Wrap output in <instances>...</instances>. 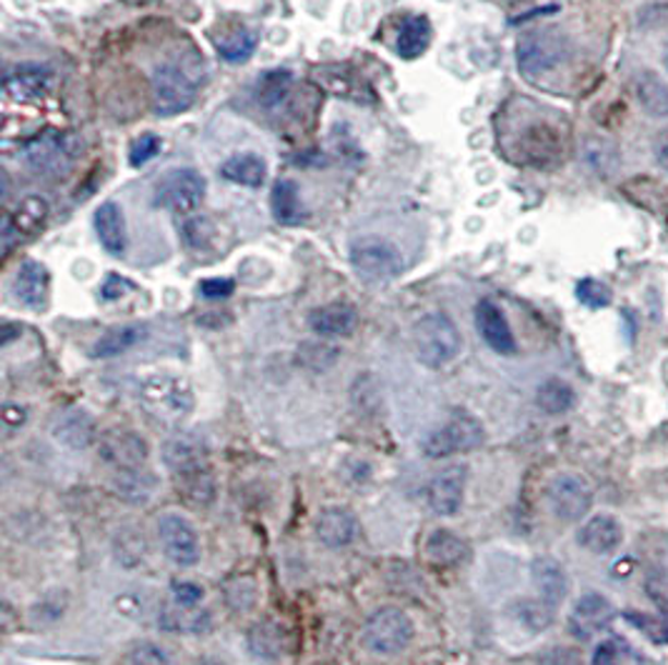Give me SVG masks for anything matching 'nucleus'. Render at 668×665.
I'll return each mask as SVG.
<instances>
[{
  "instance_id": "412c9836",
  "label": "nucleus",
  "mask_w": 668,
  "mask_h": 665,
  "mask_svg": "<svg viewBox=\"0 0 668 665\" xmlns=\"http://www.w3.org/2000/svg\"><path fill=\"white\" fill-rule=\"evenodd\" d=\"M308 325L321 339H346L356 331L358 313L354 306L348 304H329L311 310L308 316Z\"/></svg>"
},
{
  "instance_id": "423d86ee",
  "label": "nucleus",
  "mask_w": 668,
  "mask_h": 665,
  "mask_svg": "<svg viewBox=\"0 0 668 665\" xmlns=\"http://www.w3.org/2000/svg\"><path fill=\"white\" fill-rule=\"evenodd\" d=\"M348 258L350 265L356 268V273H361L371 281H391L404 271V256L385 238L366 236L354 240Z\"/></svg>"
},
{
  "instance_id": "c03bdc74",
  "label": "nucleus",
  "mask_w": 668,
  "mask_h": 665,
  "mask_svg": "<svg viewBox=\"0 0 668 665\" xmlns=\"http://www.w3.org/2000/svg\"><path fill=\"white\" fill-rule=\"evenodd\" d=\"M183 236L191 248H205L213 238V226L205 218H188L183 223Z\"/></svg>"
},
{
  "instance_id": "8fccbe9b",
  "label": "nucleus",
  "mask_w": 668,
  "mask_h": 665,
  "mask_svg": "<svg viewBox=\"0 0 668 665\" xmlns=\"http://www.w3.org/2000/svg\"><path fill=\"white\" fill-rule=\"evenodd\" d=\"M654 155H656V163L658 168L668 173V128L666 131H661L656 135V143H654Z\"/></svg>"
},
{
  "instance_id": "37998d69",
  "label": "nucleus",
  "mask_w": 668,
  "mask_h": 665,
  "mask_svg": "<svg viewBox=\"0 0 668 665\" xmlns=\"http://www.w3.org/2000/svg\"><path fill=\"white\" fill-rule=\"evenodd\" d=\"M131 665H174V661L160 645L139 643L131 651Z\"/></svg>"
},
{
  "instance_id": "aec40b11",
  "label": "nucleus",
  "mask_w": 668,
  "mask_h": 665,
  "mask_svg": "<svg viewBox=\"0 0 668 665\" xmlns=\"http://www.w3.org/2000/svg\"><path fill=\"white\" fill-rule=\"evenodd\" d=\"M13 293L23 306L33 310H43L48 304L50 293V273L48 268L38 261H25L13 281Z\"/></svg>"
},
{
  "instance_id": "a18cd8bd",
  "label": "nucleus",
  "mask_w": 668,
  "mask_h": 665,
  "mask_svg": "<svg viewBox=\"0 0 668 665\" xmlns=\"http://www.w3.org/2000/svg\"><path fill=\"white\" fill-rule=\"evenodd\" d=\"M234 281L230 278H205L201 283V296L208 298V300H220V298H228L230 293H234Z\"/></svg>"
},
{
  "instance_id": "f704fd0d",
  "label": "nucleus",
  "mask_w": 668,
  "mask_h": 665,
  "mask_svg": "<svg viewBox=\"0 0 668 665\" xmlns=\"http://www.w3.org/2000/svg\"><path fill=\"white\" fill-rule=\"evenodd\" d=\"M338 356L341 351L336 345L325 341H306L301 343V348H298V363H301L303 368L313 370V373H325V370H331L336 366Z\"/></svg>"
},
{
  "instance_id": "7ed1b4c3",
  "label": "nucleus",
  "mask_w": 668,
  "mask_h": 665,
  "mask_svg": "<svg viewBox=\"0 0 668 665\" xmlns=\"http://www.w3.org/2000/svg\"><path fill=\"white\" fill-rule=\"evenodd\" d=\"M141 403L153 418L163 423H181L193 411V391L186 378L156 373L141 383Z\"/></svg>"
},
{
  "instance_id": "9d476101",
  "label": "nucleus",
  "mask_w": 668,
  "mask_h": 665,
  "mask_svg": "<svg viewBox=\"0 0 668 665\" xmlns=\"http://www.w3.org/2000/svg\"><path fill=\"white\" fill-rule=\"evenodd\" d=\"M158 541L170 563L193 568L201 560L199 533L181 513H163L158 518Z\"/></svg>"
},
{
  "instance_id": "6ab92c4d",
  "label": "nucleus",
  "mask_w": 668,
  "mask_h": 665,
  "mask_svg": "<svg viewBox=\"0 0 668 665\" xmlns=\"http://www.w3.org/2000/svg\"><path fill=\"white\" fill-rule=\"evenodd\" d=\"M315 535H319L323 546L329 548H346L356 541L358 521L348 508L329 506L323 508L319 521H315Z\"/></svg>"
},
{
  "instance_id": "72a5a7b5",
  "label": "nucleus",
  "mask_w": 668,
  "mask_h": 665,
  "mask_svg": "<svg viewBox=\"0 0 668 665\" xmlns=\"http://www.w3.org/2000/svg\"><path fill=\"white\" fill-rule=\"evenodd\" d=\"M50 83V71L40 66H23L15 73H8L5 91L8 95H23V98H38L46 93Z\"/></svg>"
},
{
  "instance_id": "a878e982",
  "label": "nucleus",
  "mask_w": 668,
  "mask_h": 665,
  "mask_svg": "<svg viewBox=\"0 0 668 665\" xmlns=\"http://www.w3.org/2000/svg\"><path fill=\"white\" fill-rule=\"evenodd\" d=\"M271 213L281 226H298L306 218L301 190H298L294 180H276V186L271 190Z\"/></svg>"
},
{
  "instance_id": "1a4fd4ad",
  "label": "nucleus",
  "mask_w": 668,
  "mask_h": 665,
  "mask_svg": "<svg viewBox=\"0 0 668 665\" xmlns=\"http://www.w3.org/2000/svg\"><path fill=\"white\" fill-rule=\"evenodd\" d=\"M546 500L559 521L578 523L584 521L591 506H594V494H591V486L581 475L561 473L548 483Z\"/></svg>"
},
{
  "instance_id": "f03ea898",
  "label": "nucleus",
  "mask_w": 668,
  "mask_h": 665,
  "mask_svg": "<svg viewBox=\"0 0 668 665\" xmlns=\"http://www.w3.org/2000/svg\"><path fill=\"white\" fill-rule=\"evenodd\" d=\"M416 358L428 368H443L458 358L464 339L456 323L445 313H431L421 318L414 328Z\"/></svg>"
},
{
  "instance_id": "4be33fe9",
  "label": "nucleus",
  "mask_w": 668,
  "mask_h": 665,
  "mask_svg": "<svg viewBox=\"0 0 668 665\" xmlns=\"http://www.w3.org/2000/svg\"><path fill=\"white\" fill-rule=\"evenodd\" d=\"M48 218V203L38 195H28L25 201L15 209L11 218H5L3 223V250L8 253L13 246V240H21V236H31L38 228H43V223Z\"/></svg>"
},
{
  "instance_id": "c85d7f7f",
  "label": "nucleus",
  "mask_w": 668,
  "mask_h": 665,
  "mask_svg": "<svg viewBox=\"0 0 668 665\" xmlns=\"http://www.w3.org/2000/svg\"><path fill=\"white\" fill-rule=\"evenodd\" d=\"M431 38H433V28L426 15H406L398 28V40H396L398 56L404 60L421 58L428 46H431Z\"/></svg>"
},
{
  "instance_id": "5701e85b",
  "label": "nucleus",
  "mask_w": 668,
  "mask_h": 665,
  "mask_svg": "<svg viewBox=\"0 0 668 665\" xmlns=\"http://www.w3.org/2000/svg\"><path fill=\"white\" fill-rule=\"evenodd\" d=\"M530 578L538 591V598L546 601L548 606L556 608L566 601L569 595V575L556 558H538L530 566Z\"/></svg>"
},
{
  "instance_id": "09e8293b",
  "label": "nucleus",
  "mask_w": 668,
  "mask_h": 665,
  "mask_svg": "<svg viewBox=\"0 0 668 665\" xmlns=\"http://www.w3.org/2000/svg\"><path fill=\"white\" fill-rule=\"evenodd\" d=\"M3 423H5V436H11L13 430L23 428V423H25V411H21L15 403H5V408H3Z\"/></svg>"
},
{
  "instance_id": "4468645a",
  "label": "nucleus",
  "mask_w": 668,
  "mask_h": 665,
  "mask_svg": "<svg viewBox=\"0 0 668 665\" xmlns=\"http://www.w3.org/2000/svg\"><path fill=\"white\" fill-rule=\"evenodd\" d=\"M163 463L174 478L208 468V448L195 434H176L163 443Z\"/></svg>"
},
{
  "instance_id": "dca6fc26",
  "label": "nucleus",
  "mask_w": 668,
  "mask_h": 665,
  "mask_svg": "<svg viewBox=\"0 0 668 665\" xmlns=\"http://www.w3.org/2000/svg\"><path fill=\"white\" fill-rule=\"evenodd\" d=\"M476 328L493 353H499V356L516 353V339H513L509 318L493 300H481L476 306Z\"/></svg>"
},
{
  "instance_id": "a211bd4d",
  "label": "nucleus",
  "mask_w": 668,
  "mask_h": 665,
  "mask_svg": "<svg viewBox=\"0 0 668 665\" xmlns=\"http://www.w3.org/2000/svg\"><path fill=\"white\" fill-rule=\"evenodd\" d=\"M621 541H623V529L619 518L608 513H598L594 518H588L578 531L581 548L596 553V556H608V553H613L621 546Z\"/></svg>"
},
{
  "instance_id": "393cba45",
  "label": "nucleus",
  "mask_w": 668,
  "mask_h": 665,
  "mask_svg": "<svg viewBox=\"0 0 668 665\" xmlns=\"http://www.w3.org/2000/svg\"><path fill=\"white\" fill-rule=\"evenodd\" d=\"M96 233L100 246L108 250L110 256H123L128 246V233H126V218L123 211L118 209L114 201L103 203L96 211Z\"/></svg>"
},
{
  "instance_id": "a19ab883",
  "label": "nucleus",
  "mask_w": 668,
  "mask_h": 665,
  "mask_svg": "<svg viewBox=\"0 0 668 665\" xmlns=\"http://www.w3.org/2000/svg\"><path fill=\"white\" fill-rule=\"evenodd\" d=\"M576 296L588 308H606L611 306V288L596 278H584L576 285Z\"/></svg>"
},
{
  "instance_id": "de8ad7c7",
  "label": "nucleus",
  "mask_w": 668,
  "mask_h": 665,
  "mask_svg": "<svg viewBox=\"0 0 668 665\" xmlns=\"http://www.w3.org/2000/svg\"><path fill=\"white\" fill-rule=\"evenodd\" d=\"M126 290H131V283H128L126 278H121V275H108V281L103 283V288H100L103 298H106V300L121 298Z\"/></svg>"
},
{
  "instance_id": "c9c22d12",
  "label": "nucleus",
  "mask_w": 668,
  "mask_h": 665,
  "mask_svg": "<svg viewBox=\"0 0 668 665\" xmlns=\"http://www.w3.org/2000/svg\"><path fill=\"white\" fill-rule=\"evenodd\" d=\"M553 610L541 598H524L513 603V618L518 620L521 626H526L534 630V633H541L548 626L553 624Z\"/></svg>"
},
{
  "instance_id": "e433bc0d",
  "label": "nucleus",
  "mask_w": 668,
  "mask_h": 665,
  "mask_svg": "<svg viewBox=\"0 0 668 665\" xmlns=\"http://www.w3.org/2000/svg\"><path fill=\"white\" fill-rule=\"evenodd\" d=\"M216 48L220 58L228 60V63H246V60L255 54V48H259V38H255V33L241 28L223 36L216 43Z\"/></svg>"
},
{
  "instance_id": "ddd939ff",
  "label": "nucleus",
  "mask_w": 668,
  "mask_h": 665,
  "mask_svg": "<svg viewBox=\"0 0 668 665\" xmlns=\"http://www.w3.org/2000/svg\"><path fill=\"white\" fill-rule=\"evenodd\" d=\"M466 483H468V468L464 463L449 465V468L436 473L426 490L431 511L441 518L456 515L461 511V506H464Z\"/></svg>"
},
{
  "instance_id": "cd10ccee",
  "label": "nucleus",
  "mask_w": 668,
  "mask_h": 665,
  "mask_svg": "<svg viewBox=\"0 0 668 665\" xmlns=\"http://www.w3.org/2000/svg\"><path fill=\"white\" fill-rule=\"evenodd\" d=\"M220 176L230 180V183L246 186V188H261L269 176V166L261 155L255 153H236L220 166Z\"/></svg>"
},
{
  "instance_id": "864d4df0",
  "label": "nucleus",
  "mask_w": 668,
  "mask_h": 665,
  "mask_svg": "<svg viewBox=\"0 0 668 665\" xmlns=\"http://www.w3.org/2000/svg\"><path fill=\"white\" fill-rule=\"evenodd\" d=\"M509 3H524V0H509Z\"/></svg>"
},
{
  "instance_id": "7c9ffc66",
  "label": "nucleus",
  "mask_w": 668,
  "mask_h": 665,
  "mask_svg": "<svg viewBox=\"0 0 668 665\" xmlns=\"http://www.w3.org/2000/svg\"><path fill=\"white\" fill-rule=\"evenodd\" d=\"M110 486L123 500H131V503H143L153 496L156 490V475L143 468L133 471H116L114 478H110Z\"/></svg>"
},
{
  "instance_id": "6e6552de",
  "label": "nucleus",
  "mask_w": 668,
  "mask_h": 665,
  "mask_svg": "<svg viewBox=\"0 0 668 665\" xmlns=\"http://www.w3.org/2000/svg\"><path fill=\"white\" fill-rule=\"evenodd\" d=\"M79 141L71 133H43L25 145V163L33 170L46 173V176H63L71 170L79 155Z\"/></svg>"
},
{
  "instance_id": "2eb2a0df",
  "label": "nucleus",
  "mask_w": 668,
  "mask_h": 665,
  "mask_svg": "<svg viewBox=\"0 0 668 665\" xmlns=\"http://www.w3.org/2000/svg\"><path fill=\"white\" fill-rule=\"evenodd\" d=\"M613 620L611 601L601 593H584L569 616V628L578 641H588L598 630H604Z\"/></svg>"
},
{
  "instance_id": "39448f33",
  "label": "nucleus",
  "mask_w": 668,
  "mask_h": 665,
  "mask_svg": "<svg viewBox=\"0 0 668 665\" xmlns=\"http://www.w3.org/2000/svg\"><path fill=\"white\" fill-rule=\"evenodd\" d=\"M484 440H486V430L481 426V420L470 416L466 411H458L424 440V453L428 458L441 461V458L476 451V448L484 446Z\"/></svg>"
},
{
  "instance_id": "b1692460",
  "label": "nucleus",
  "mask_w": 668,
  "mask_h": 665,
  "mask_svg": "<svg viewBox=\"0 0 668 665\" xmlns=\"http://www.w3.org/2000/svg\"><path fill=\"white\" fill-rule=\"evenodd\" d=\"M158 624L168 633H183V636H195L205 633L211 628V616L208 610L199 606H186V603H170L160 610Z\"/></svg>"
},
{
  "instance_id": "c756f323",
  "label": "nucleus",
  "mask_w": 668,
  "mask_h": 665,
  "mask_svg": "<svg viewBox=\"0 0 668 665\" xmlns=\"http://www.w3.org/2000/svg\"><path fill=\"white\" fill-rule=\"evenodd\" d=\"M633 95L639 106L654 118H668V85L654 71H641L633 78Z\"/></svg>"
},
{
  "instance_id": "9b49d317",
  "label": "nucleus",
  "mask_w": 668,
  "mask_h": 665,
  "mask_svg": "<svg viewBox=\"0 0 668 665\" xmlns=\"http://www.w3.org/2000/svg\"><path fill=\"white\" fill-rule=\"evenodd\" d=\"M205 195V178L193 168L168 170L156 188V205L174 213H191Z\"/></svg>"
},
{
  "instance_id": "ea45409f",
  "label": "nucleus",
  "mask_w": 668,
  "mask_h": 665,
  "mask_svg": "<svg viewBox=\"0 0 668 665\" xmlns=\"http://www.w3.org/2000/svg\"><path fill=\"white\" fill-rule=\"evenodd\" d=\"M290 85V73L288 71H273L263 75V83L259 85V100L263 106H276L286 98Z\"/></svg>"
},
{
  "instance_id": "473e14b6",
  "label": "nucleus",
  "mask_w": 668,
  "mask_h": 665,
  "mask_svg": "<svg viewBox=\"0 0 668 665\" xmlns=\"http://www.w3.org/2000/svg\"><path fill=\"white\" fill-rule=\"evenodd\" d=\"M538 408L548 416H563L576 405V391L561 378H546L536 391Z\"/></svg>"
},
{
  "instance_id": "0eeeda50",
  "label": "nucleus",
  "mask_w": 668,
  "mask_h": 665,
  "mask_svg": "<svg viewBox=\"0 0 668 665\" xmlns=\"http://www.w3.org/2000/svg\"><path fill=\"white\" fill-rule=\"evenodd\" d=\"M153 108L158 116H178L193 106L195 81L181 66L163 63L153 71Z\"/></svg>"
},
{
  "instance_id": "f3484780",
  "label": "nucleus",
  "mask_w": 668,
  "mask_h": 665,
  "mask_svg": "<svg viewBox=\"0 0 668 665\" xmlns=\"http://www.w3.org/2000/svg\"><path fill=\"white\" fill-rule=\"evenodd\" d=\"M53 438L71 451H85V448L98 443L96 418L81 408L65 411L53 423Z\"/></svg>"
},
{
  "instance_id": "f257e3e1",
  "label": "nucleus",
  "mask_w": 668,
  "mask_h": 665,
  "mask_svg": "<svg viewBox=\"0 0 668 665\" xmlns=\"http://www.w3.org/2000/svg\"><path fill=\"white\" fill-rule=\"evenodd\" d=\"M571 38L559 28L528 31L516 43L518 71L528 81H538L541 75L553 73L556 68L571 58Z\"/></svg>"
},
{
  "instance_id": "58836bf2",
  "label": "nucleus",
  "mask_w": 668,
  "mask_h": 665,
  "mask_svg": "<svg viewBox=\"0 0 668 665\" xmlns=\"http://www.w3.org/2000/svg\"><path fill=\"white\" fill-rule=\"evenodd\" d=\"M178 483V494H183V498L191 500L195 506H208L213 500V494H216V488H213V475L205 471L183 475V478H176Z\"/></svg>"
},
{
  "instance_id": "49530a36",
  "label": "nucleus",
  "mask_w": 668,
  "mask_h": 665,
  "mask_svg": "<svg viewBox=\"0 0 668 665\" xmlns=\"http://www.w3.org/2000/svg\"><path fill=\"white\" fill-rule=\"evenodd\" d=\"M174 598L176 603H186V606H199L203 601V589L199 583H174Z\"/></svg>"
},
{
  "instance_id": "603ef678",
  "label": "nucleus",
  "mask_w": 668,
  "mask_h": 665,
  "mask_svg": "<svg viewBox=\"0 0 668 665\" xmlns=\"http://www.w3.org/2000/svg\"><path fill=\"white\" fill-rule=\"evenodd\" d=\"M199 665H226V663H218V661H203Z\"/></svg>"
},
{
  "instance_id": "bb28decb",
  "label": "nucleus",
  "mask_w": 668,
  "mask_h": 665,
  "mask_svg": "<svg viewBox=\"0 0 668 665\" xmlns=\"http://www.w3.org/2000/svg\"><path fill=\"white\" fill-rule=\"evenodd\" d=\"M426 558L441 568L461 566L468 558V543L451 531H433L426 541Z\"/></svg>"
},
{
  "instance_id": "3c124183",
  "label": "nucleus",
  "mask_w": 668,
  "mask_h": 665,
  "mask_svg": "<svg viewBox=\"0 0 668 665\" xmlns=\"http://www.w3.org/2000/svg\"><path fill=\"white\" fill-rule=\"evenodd\" d=\"M661 60H664V68L668 71V43L664 46V54H661Z\"/></svg>"
},
{
  "instance_id": "f8f14e48",
  "label": "nucleus",
  "mask_w": 668,
  "mask_h": 665,
  "mask_svg": "<svg viewBox=\"0 0 668 665\" xmlns=\"http://www.w3.org/2000/svg\"><path fill=\"white\" fill-rule=\"evenodd\" d=\"M98 455L103 463H108L116 471H133L143 468L145 461L151 455V446L141 434L126 428H114L106 430L98 438Z\"/></svg>"
},
{
  "instance_id": "20e7f679",
  "label": "nucleus",
  "mask_w": 668,
  "mask_h": 665,
  "mask_svg": "<svg viewBox=\"0 0 668 665\" xmlns=\"http://www.w3.org/2000/svg\"><path fill=\"white\" fill-rule=\"evenodd\" d=\"M416 628L406 610L401 608H381L366 620L361 643L368 653L373 655H396L406 651L414 641Z\"/></svg>"
},
{
  "instance_id": "2f4dec72",
  "label": "nucleus",
  "mask_w": 668,
  "mask_h": 665,
  "mask_svg": "<svg viewBox=\"0 0 668 665\" xmlns=\"http://www.w3.org/2000/svg\"><path fill=\"white\" fill-rule=\"evenodd\" d=\"M143 339H145V325L133 323V325L114 328V331L100 335L96 345H93L91 356L93 358H116V356H121V353L131 351L133 345H139Z\"/></svg>"
},
{
  "instance_id": "79ce46f5",
  "label": "nucleus",
  "mask_w": 668,
  "mask_h": 665,
  "mask_svg": "<svg viewBox=\"0 0 668 665\" xmlns=\"http://www.w3.org/2000/svg\"><path fill=\"white\" fill-rule=\"evenodd\" d=\"M160 151V141L153 133H143L135 138L131 143V151H128V158H131L133 168H141L145 163L153 161Z\"/></svg>"
},
{
  "instance_id": "4c0bfd02",
  "label": "nucleus",
  "mask_w": 668,
  "mask_h": 665,
  "mask_svg": "<svg viewBox=\"0 0 668 665\" xmlns=\"http://www.w3.org/2000/svg\"><path fill=\"white\" fill-rule=\"evenodd\" d=\"M586 161L588 166L594 168L598 176H613L619 170V149L611 141H604V138H588L586 143Z\"/></svg>"
}]
</instances>
